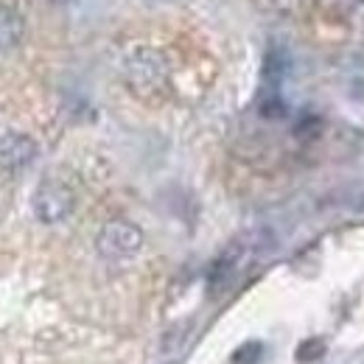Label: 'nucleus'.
Wrapping results in <instances>:
<instances>
[{
    "mask_svg": "<svg viewBox=\"0 0 364 364\" xmlns=\"http://www.w3.org/2000/svg\"><path fill=\"white\" fill-rule=\"evenodd\" d=\"M124 82L137 101L157 104L168 95V62L154 48H135L124 62Z\"/></svg>",
    "mask_w": 364,
    "mask_h": 364,
    "instance_id": "nucleus-1",
    "label": "nucleus"
},
{
    "mask_svg": "<svg viewBox=\"0 0 364 364\" xmlns=\"http://www.w3.org/2000/svg\"><path fill=\"white\" fill-rule=\"evenodd\" d=\"M286 73H289V56H286V50L272 48L267 53V62H264V82L269 87H280L283 79H286Z\"/></svg>",
    "mask_w": 364,
    "mask_h": 364,
    "instance_id": "nucleus-6",
    "label": "nucleus"
},
{
    "mask_svg": "<svg viewBox=\"0 0 364 364\" xmlns=\"http://www.w3.org/2000/svg\"><path fill=\"white\" fill-rule=\"evenodd\" d=\"M37 140L26 132H6L0 135V171L17 174L26 171L37 160Z\"/></svg>",
    "mask_w": 364,
    "mask_h": 364,
    "instance_id": "nucleus-4",
    "label": "nucleus"
},
{
    "mask_svg": "<svg viewBox=\"0 0 364 364\" xmlns=\"http://www.w3.org/2000/svg\"><path fill=\"white\" fill-rule=\"evenodd\" d=\"M258 350H261L258 345H247L244 350L235 353V364H252L255 359H258Z\"/></svg>",
    "mask_w": 364,
    "mask_h": 364,
    "instance_id": "nucleus-9",
    "label": "nucleus"
},
{
    "mask_svg": "<svg viewBox=\"0 0 364 364\" xmlns=\"http://www.w3.org/2000/svg\"><path fill=\"white\" fill-rule=\"evenodd\" d=\"M261 112H264L267 118H280V115H286V104H283L280 98H267V101L261 104Z\"/></svg>",
    "mask_w": 364,
    "mask_h": 364,
    "instance_id": "nucleus-8",
    "label": "nucleus"
},
{
    "mask_svg": "<svg viewBox=\"0 0 364 364\" xmlns=\"http://www.w3.org/2000/svg\"><path fill=\"white\" fill-rule=\"evenodd\" d=\"M48 3H53V6H70V3H76V0H48Z\"/></svg>",
    "mask_w": 364,
    "mask_h": 364,
    "instance_id": "nucleus-10",
    "label": "nucleus"
},
{
    "mask_svg": "<svg viewBox=\"0 0 364 364\" xmlns=\"http://www.w3.org/2000/svg\"><path fill=\"white\" fill-rule=\"evenodd\" d=\"M26 17L20 14L17 6L0 3V53H9L26 40Z\"/></svg>",
    "mask_w": 364,
    "mask_h": 364,
    "instance_id": "nucleus-5",
    "label": "nucleus"
},
{
    "mask_svg": "<svg viewBox=\"0 0 364 364\" xmlns=\"http://www.w3.org/2000/svg\"><path fill=\"white\" fill-rule=\"evenodd\" d=\"M322 353H325V342L322 339H306L297 348V362H317Z\"/></svg>",
    "mask_w": 364,
    "mask_h": 364,
    "instance_id": "nucleus-7",
    "label": "nucleus"
},
{
    "mask_svg": "<svg viewBox=\"0 0 364 364\" xmlns=\"http://www.w3.org/2000/svg\"><path fill=\"white\" fill-rule=\"evenodd\" d=\"M143 247V230L135 222L127 219H112L95 235V250L107 261H124L132 258L137 250Z\"/></svg>",
    "mask_w": 364,
    "mask_h": 364,
    "instance_id": "nucleus-3",
    "label": "nucleus"
},
{
    "mask_svg": "<svg viewBox=\"0 0 364 364\" xmlns=\"http://www.w3.org/2000/svg\"><path fill=\"white\" fill-rule=\"evenodd\" d=\"M31 208L43 225H59L76 210V193L62 180H43L31 196Z\"/></svg>",
    "mask_w": 364,
    "mask_h": 364,
    "instance_id": "nucleus-2",
    "label": "nucleus"
}]
</instances>
